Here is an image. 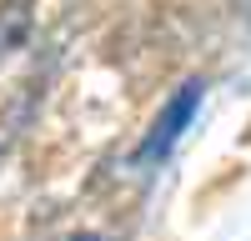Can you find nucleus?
<instances>
[{
	"label": "nucleus",
	"instance_id": "nucleus-1",
	"mask_svg": "<svg viewBox=\"0 0 251 241\" xmlns=\"http://www.w3.org/2000/svg\"><path fill=\"white\" fill-rule=\"evenodd\" d=\"M201 96H206V86L201 80H186L181 91H171L166 96V106L156 111V120H151V131L141 136V146H136V166H161L166 156L176 151V141L191 131V120H196V111H201Z\"/></svg>",
	"mask_w": 251,
	"mask_h": 241
},
{
	"label": "nucleus",
	"instance_id": "nucleus-3",
	"mask_svg": "<svg viewBox=\"0 0 251 241\" xmlns=\"http://www.w3.org/2000/svg\"><path fill=\"white\" fill-rule=\"evenodd\" d=\"M66 241H100V236H96V231H71Z\"/></svg>",
	"mask_w": 251,
	"mask_h": 241
},
{
	"label": "nucleus",
	"instance_id": "nucleus-2",
	"mask_svg": "<svg viewBox=\"0 0 251 241\" xmlns=\"http://www.w3.org/2000/svg\"><path fill=\"white\" fill-rule=\"evenodd\" d=\"M30 25H35L30 0H0V66L30 40Z\"/></svg>",
	"mask_w": 251,
	"mask_h": 241
}]
</instances>
